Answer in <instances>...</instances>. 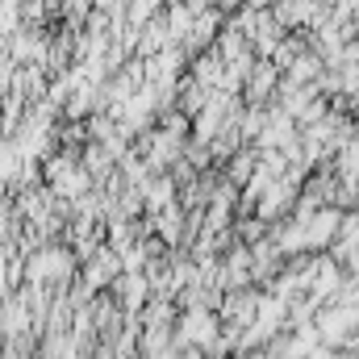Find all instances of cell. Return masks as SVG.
Instances as JSON below:
<instances>
[{
  "mask_svg": "<svg viewBox=\"0 0 359 359\" xmlns=\"http://www.w3.org/2000/svg\"><path fill=\"white\" fill-rule=\"evenodd\" d=\"M217 330H222L217 309H209V305H192V309L180 313V322L172 326V339H176V343H188V347H201V351L209 355V347L217 343Z\"/></svg>",
  "mask_w": 359,
  "mask_h": 359,
  "instance_id": "cell-1",
  "label": "cell"
},
{
  "mask_svg": "<svg viewBox=\"0 0 359 359\" xmlns=\"http://www.w3.org/2000/svg\"><path fill=\"white\" fill-rule=\"evenodd\" d=\"M297 192H301V168L288 172V176L268 180V188H264L259 201H255V217H264V222H280L284 213H292Z\"/></svg>",
  "mask_w": 359,
  "mask_h": 359,
  "instance_id": "cell-2",
  "label": "cell"
},
{
  "mask_svg": "<svg viewBox=\"0 0 359 359\" xmlns=\"http://www.w3.org/2000/svg\"><path fill=\"white\" fill-rule=\"evenodd\" d=\"M339 222H343L339 205H322V209H313L309 222H301V226H305V251H326V247L334 243V234H339Z\"/></svg>",
  "mask_w": 359,
  "mask_h": 359,
  "instance_id": "cell-3",
  "label": "cell"
},
{
  "mask_svg": "<svg viewBox=\"0 0 359 359\" xmlns=\"http://www.w3.org/2000/svg\"><path fill=\"white\" fill-rule=\"evenodd\" d=\"M230 230H234V238H238V243H247V247H251V243H259V238H264L268 222H264V217H247V213H243L238 222H230Z\"/></svg>",
  "mask_w": 359,
  "mask_h": 359,
  "instance_id": "cell-4",
  "label": "cell"
},
{
  "mask_svg": "<svg viewBox=\"0 0 359 359\" xmlns=\"http://www.w3.org/2000/svg\"><path fill=\"white\" fill-rule=\"evenodd\" d=\"M255 172V151H243V155H234V163H230V184H247V176Z\"/></svg>",
  "mask_w": 359,
  "mask_h": 359,
  "instance_id": "cell-5",
  "label": "cell"
},
{
  "mask_svg": "<svg viewBox=\"0 0 359 359\" xmlns=\"http://www.w3.org/2000/svg\"><path fill=\"white\" fill-rule=\"evenodd\" d=\"M209 359H230V355H209Z\"/></svg>",
  "mask_w": 359,
  "mask_h": 359,
  "instance_id": "cell-6",
  "label": "cell"
}]
</instances>
